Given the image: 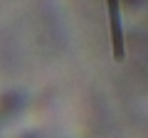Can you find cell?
<instances>
[{
    "mask_svg": "<svg viewBox=\"0 0 148 138\" xmlns=\"http://www.w3.org/2000/svg\"><path fill=\"white\" fill-rule=\"evenodd\" d=\"M106 5H109V27H111L114 57H116V62H123V57H126V40H123V25H121V8H119V0H106Z\"/></svg>",
    "mask_w": 148,
    "mask_h": 138,
    "instance_id": "cell-1",
    "label": "cell"
}]
</instances>
